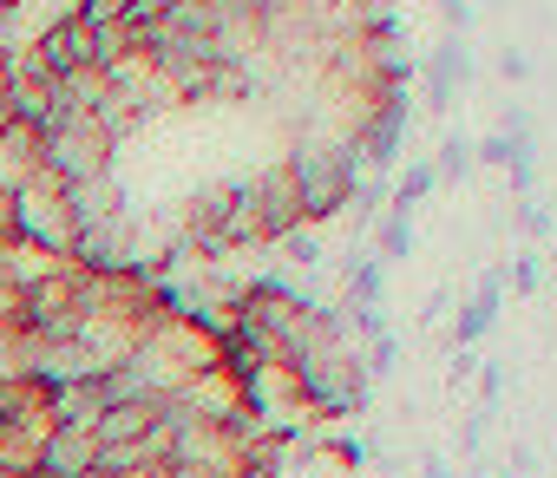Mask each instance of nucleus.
<instances>
[{
  "label": "nucleus",
  "mask_w": 557,
  "mask_h": 478,
  "mask_svg": "<svg viewBox=\"0 0 557 478\" xmlns=\"http://www.w3.org/2000/svg\"><path fill=\"white\" fill-rule=\"evenodd\" d=\"M283 164H289L302 223H315V229L335 223V216H348V197H355V184L368 177V171L355 164V151H348L342 138H322V131H296V144L283 151Z\"/></svg>",
  "instance_id": "1"
},
{
  "label": "nucleus",
  "mask_w": 557,
  "mask_h": 478,
  "mask_svg": "<svg viewBox=\"0 0 557 478\" xmlns=\"http://www.w3.org/2000/svg\"><path fill=\"white\" fill-rule=\"evenodd\" d=\"M73 210H66V184L34 171L14 184V243L47 250V256H73Z\"/></svg>",
  "instance_id": "2"
},
{
  "label": "nucleus",
  "mask_w": 557,
  "mask_h": 478,
  "mask_svg": "<svg viewBox=\"0 0 557 478\" xmlns=\"http://www.w3.org/2000/svg\"><path fill=\"white\" fill-rule=\"evenodd\" d=\"M40 171L47 177H60V184H86V177H106L112 171V144H106V131L92 125V118H53L47 131H40Z\"/></svg>",
  "instance_id": "3"
},
{
  "label": "nucleus",
  "mask_w": 557,
  "mask_h": 478,
  "mask_svg": "<svg viewBox=\"0 0 557 478\" xmlns=\"http://www.w3.org/2000/svg\"><path fill=\"white\" fill-rule=\"evenodd\" d=\"M27 47H34V60H40L47 79H66V73H79V66H92V21L73 8V14H60L53 27H40Z\"/></svg>",
  "instance_id": "4"
},
{
  "label": "nucleus",
  "mask_w": 557,
  "mask_h": 478,
  "mask_svg": "<svg viewBox=\"0 0 557 478\" xmlns=\"http://www.w3.org/2000/svg\"><path fill=\"white\" fill-rule=\"evenodd\" d=\"M426 79V112H453V99L472 86V47L459 34H440V47L413 66Z\"/></svg>",
  "instance_id": "5"
},
{
  "label": "nucleus",
  "mask_w": 557,
  "mask_h": 478,
  "mask_svg": "<svg viewBox=\"0 0 557 478\" xmlns=\"http://www.w3.org/2000/svg\"><path fill=\"white\" fill-rule=\"evenodd\" d=\"M249 190H256V210H262V243L275 250L289 229H302V203H296V184H289V164L275 158V164H262L256 177H249Z\"/></svg>",
  "instance_id": "6"
},
{
  "label": "nucleus",
  "mask_w": 557,
  "mask_h": 478,
  "mask_svg": "<svg viewBox=\"0 0 557 478\" xmlns=\"http://www.w3.org/2000/svg\"><path fill=\"white\" fill-rule=\"evenodd\" d=\"M498 302H505V269H485V276H479V289H472V302L459 309V322H453L446 348H453V354L479 348V341L492 335V322H498Z\"/></svg>",
  "instance_id": "7"
},
{
  "label": "nucleus",
  "mask_w": 557,
  "mask_h": 478,
  "mask_svg": "<svg viewBox=\"0 0 557 478\" xmlns=\"http://www.w3.org/2000/svg\"><path fill=\"white\" fill-rule=\"evenodd\" d=\"M99 458V439L79 432V426H47L40 432V471L47 478H86Z\"/></svg>",
  "instance_id": "8"
},
{
  "label": "nucleus",
  "mask_w": 557,
  "mask_h": 478,
  "mask_svg": "<svg viewBox=\"0 0 557 478\" xmlns=\"http://www.w3.org/2000/svg\"><path fill=\"white\" fill-rule=\"evenodd\" d=\"M66 210H73V229H92V223H112L132 210L125 184L106 171V177H86V184H66Z\"/></svg>",
  "instance_id": "9"
},
{
  "label": "nucleus",
  "mask_w": 557,
  "mask_h": 478,
  "mask_svg": "<svg viewBox=\"0 0 557 478\" xmlns=\"http://www.w3.org/2000/svg\"><path fill=\"white\" fill-rule=\"evenodd\" d=\"M99 413H106L99 380H60V387H47V426H79V432H92Z\"/></svg>",
  "instance_id": "10"
},
{
  "label": "nucleus",
  "mask_w": 557,
  "mask_h": 478,
  "mask_svg": "<svg viewBox=\"0 0 557 478\" xmlns=\"http://www.w3.org/2000/svg\"><path fill=\"white\" fill-rule=\"evenodd\" d=\"M158 413H164V400H119V406H106L92 419V439L99 445H132V439H145L158 426Z\"/></svg>",
  "instance_id": "11"
},
{
  "label": "nucleus",
  "mask_w": 557,
  "mask_h": 478,
  "mask_svg": "<svg viewBox=\"0 0 557 478\" xmlns=\"http://www.w3.org/2000/svg\"><path fill=\"white\" fill-rule=\"evenodd\" d=\"M0 426L47 432V380H0Z\"/></svg>",
  "instance_id": "12"
},
{
  "label": "nucleus",
  "mask_w": 557,
  "mask_h": 478,
  "mask_svg": "<svg viewBox=\"0 0 557 478\" xmlns=\"http://www.w3.org/2000/svg\"><path fill=\"white\" fill-rule=\"evenodd\" d=\"M342 309H387V263L381 256H348L342 263Z\"/></svg>",
  "instance_id": "13"
},
{
  "label": "nucleus",
  "mask_w": 557,
  "mask_h": 478,
  "mask_svg": "<svg viewBox=\"0 0 557 478\" xmlns=\"http://www.w3.org/2000/svg\"><path fill=\"white\" fill-rule=\"evenodd\" d=\"M275 256H283V269H289V276H309V269H322V256H329V250H322V229H315V223L289 229L283 243H275Z\"/></svg>",
  "instance_id": "14"
},
{
  "label": "nucleus",
  "mask_w": 557,
  "mask_h": 478,
  "mask_svg": "<svg viewBox=\"0 0 557 478\" xmlns=\"http://www.w3.org/2000/svg\"><path fill=\"white\" fill-rule=\"evenodd\" d=\"M368 236H374V256L381 263H407L413 256V216H400V210H387Z\"/></svg>",
  "instance_id": "15"
},
{
  "label": "nucleus",
  "mask_w": 557,
  "mask_h": 478,
  "mask_svg": "<svg viewBox=\"0 0 557 478\" xmlns=\"http://www.w3.org/2000/svg\"><path fill=\"white\" fill-rule=\"evenodd\" d=\"M479 164H472V138H459V131H446L440 138V158H433V177L440 184H466Z\"/></svg>",
  "instance_id": "16"
},
{
  "label": "nucleus",
  "mask_w": 557,
  "mask_h": 478,
  "mask_svg": "<svg viewBox=\"0 0 557 478\" xmlns=\"http://www.w3.org/2000/svg\"><path fill=\"white\" fill-rule=\"evenodd\" d=\"M544 276H550V269H544V256H537V250H524V256H511V269H505V282H511V289H518L524 302H531V295L544 289Z\"/></svg>",
  "instance_id": "17"
},
{
  "label": "nucleus",
  "mask_w": 557,
  "mask_h": 478,
  "mask_svg": "<svg viewBox=\"0 0 557 478\" xmlns=\"http://www.w3.org/2000/svg\"><path fill=\"white\" fill-rule=\"evenodd\" d=\"M531 73H537V60H531L518 40H505V47H498V79H505V86H524Z\"/></svg>",
  "instance_id": "18"
},
{
  "label": "nucleus",
  "mask_w": 557,
  "mask_h": 478,
  "mask_svg": "<svg viewBox=\"0 0 557 478\" xmlns=\"http://www.w3.org/2000/svg\"><path fill=\"white\" fill-rule=\"evenodd\" d=\"M472 164H485V171H505V164H511V138H498V131L472 138Z\"/></svg>",
  "instance_id": "19"
},
{
  "label": "nucleus",
  "mask_w": 557,
  "mask_h": 478,
  "mask_svg": "<svg viewBox=\"0 0 557 478\" xmlns=\"http://www.w3.org/2000/svg\"><path fill=\"white\" fill-rule=\"evenodd\" d=\"M511 216H518V229H524V236H550V210H544L537 197H518V203H511Z\"/></svg>",
  "instance_id": "20"
},
{
  "label": "nucleus",
  "mask_w": 557,
  "mask_h": 478,
  "mask_svg": "<svg viewBox=\"0 0 557 478\" xmlns=\"http://www.w3.org/2000/svg\"><path fill=\"white\" fill-rule=\"evenodd\" d=\"M433 8H440V21H446V34H472V21H479V8H472V0H433Z\"/></svg>",
  "instance_id": "21"
},
{
  "label": "nucleus",
  "mask_w": 557,
  "mask_h": 478,
  "mask_svg": "<svg viewBox=\"0 0 557 478\" xmlns=\"http://www.w3.org/2000/svg\"><path fill=\"white\" fill-rule=\"evenodd\" d=\"M485 426H492V413H472V419H466V432H459V445H466V452H479V445H485Z\"/></svg>",
  "instance_id": "22"
},
{
  "label": "nucleus",
  "mask_w": 557,
  "mask_h": 478,
  "mask_svg": "<svg viewBox=\"0 0 557 478\" xmlns=\"http://www.w3.org/2000/svg\"><path fill=\"white\" fill-rule=\"evenodd\" d=\"M544 269H557V243H550V263H544Z\"/></svg>",
  "instance_id": "23"
},
{
  "label": "nucleus",
  "mask_w": 557,
  "mask_h": 478,
  "mask_svg": "<svg viewBox=\"0 0 557 478\" xmlns=\"http://www.w3.org/2000/svg\"><path fill=\"white\" fill-rule=\"evenodd\" d=\"M485 8H505V0H485Z\"/></svg>",
  "instance_id": "24"
}]
</instances>
